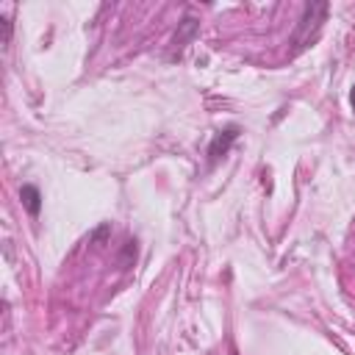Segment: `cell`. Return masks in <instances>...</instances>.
<instances>
[{"label": "cell", "instance_id": "5b68a950", "mask_svg": "<svg viewBox=\"0 0 355 355\" xmlns=\"http://www.w3.org/2000/svg\"><path fill=\"white\" fill-rule=\"evenodd\" d=\"M130 261H136V239H128L125 241V250H122V258H119V263L128 269L130 266Z\"/></svg>", "mask_w": 355, "mask_h": 355}, {"label": "cell", "instance_id": "7a4b0ae2", "mask_svg": "<svg viewBox=\"0 0 355 355\" xmlns=\"http://www.w3.org/2000/svg\"><path fill=\"white\" fill-rule=\"evenodd\" d=\"M197 31H200V19L191 17V14H186V17L178 22V31H175V36H172V50H169V58H172V61L183 55V50H186L189 42L197 36Z\"/></svg>", "mask_w": 355, "mask_h": 355}, {"label": "cell", "instance_id": "3957f363", "mask_svg": "<svg viewBox=\"0 0 355 355\" xmlns=\"http://www.w3.org/2000/svg\"><path fill=\"white\" fill-rule=\"evenodd\" d=\"M236 139H239V128H236V125H230V128L214 133V139H211V144H208V164H216L219 158H225L227 150H230V144H233Z\"/></svg>", "mask_w": 355, "mask_h": 355}, {"label": "cell", "instance_id": "277c9868", "mask_svg": "<svg viewBox=\"0 0 355 355\" xmlns=\"http://www.w3.org/2000/svg\"><path fill=\"white\" fill-rule=\"evenodd\" d=\"M19 197H22L25 211H28L31 216H39V211H42V194H39V189H36L33 183H25V186L19 189Z\"/></svg>", "mask_w": 355, "mask_h": 355}, {"label": "cell", "instance_id": "6da1fadb", "mask_svg": "<svg viewBox=\"0 0 355 355\" xmlns=\"http://www.w3.org/2000/svg\"><path fill=\"white\" fill-rule=\"evenodd\" d=\"M327 11H330L327 3H305L302 17H300V25H297V31H294V44H297V50H302L305 44H311V39L319 33V28H322Z\"/></svg>", "mask_w": 355, "mask_h": 355}, {"label": "cell", "instance_id": "8992f818", "mask_svg": "<svg viewBox=\"0 0 355 355\" xmlns=\"http://www.w3.org/2000/svg\"><path fill=\"white\" fill-rule=\"evenodd\" d=\"M0 22H3V47H8V42H11V19L0 17Z\"/></svg>", "mask_w": 355, "mask_h": 355}, {"label": "cell", "instance_id": "52a82bcc", "mask_svg": "<svg viewBox=\"0 0 355 355\" xmlns=\"http://www.w3.org/2000/svg\"><path fill=\"white\" fill-rule=\"evenodd\" d=\"M349 103H352V108H355V86H352V92H349Z\"/></svg>", "mask_w": 355, "mask_h": 355}]
</instances>
